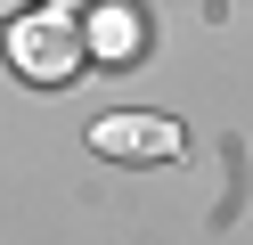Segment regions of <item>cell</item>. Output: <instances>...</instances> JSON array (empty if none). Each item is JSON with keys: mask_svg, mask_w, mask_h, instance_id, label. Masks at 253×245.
I'll use <instances>...</instances> for the list:
<instances>
[{"mask_svg": "<svg viewBox=\"0 0 253 245\" xmlns=\"http://www.w3.org/2000/svg\"><path fill=\"white\" fill-rule=\"evenodd\" d=\"M82 8H25L17 25H8V65H17L25 82H41V90H57L66 82L74 90V74H82Z\"/></svg>", "mask_w": 253, "mask_h": 245, "instance_id": "obj_1", "label": "cell"}, {"mask_svg": "<svg viewBox=\"0 0 253 245\" xmlns=\"http://www.w3.org/2000/svg\"><path fill=\"white\" fill-rule=\"evenodd\" d=\"M90 147H98L106 163H171L188 147V131L171 123V114H98V123H90Z\"/></svg>", "mask_w": 253, "mask_h": 245, "instance_id": "obj_2", "label": "cell"}, {"mask_svg": "<svg viewBox=\"0 0 253 245\" xmlns=\"http://www.w3.org/2000/svg\"><path fill=\"white\" fill-rule=\"evenodd\" d=\"M139 16L131 8H82V49L90 57H106V65H123V57H139Z\"/></svg>", "mask_w": 253, "mask_h": 245, "instance_id": "obj_3", "label": "cell"}]
</instances>
